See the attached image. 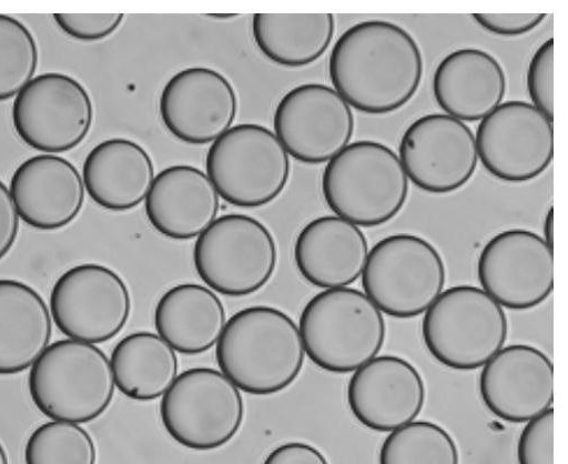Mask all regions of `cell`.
<instances>
[{
    "label": "cell",
    "mask_w": 568,
    "mask_h": 464,
    "mask_svg": "<svg viewBox=\"0 0 568 464\" xmlns=\"http://www.w3.org/2000/svg\"><path fill=\"white\" fill-rule=\"evenodd\" d=\"M329 75L335 90L356 110L385 115L407 105L424 77V58L414 37L387 21H366L336 42Z\"/></svg>",
    "instance_id": "6da1fadb"
},
{
    "label": "cell",
    "mask_w": 568,
    "mask_h": 464,
    "mask_svg": "<svg viewBox=\"0 0 568 464\" xmlns=\"http://www.w3.org/2000/svg\"><path fill=\"white\" fill-rule=\"evenodd\" d=\"M221 372L252 395L280 393L300 377L306 360L302 333L286 313L253 306L234 314L216 345Z\"/></svg>",
    "instance_id": "7a4b0ae2"
},
{
    "label": "cell",
    "mask_w": 568,
    "mask_h": 464,
    "mask_svg": "<svg viewBox=\"0 0 568 464\" xmlns=\"http://www.w3.org/2000/svg\"><path fill=\"white\" fill-rule=\"evenodd\" d=\"M323 193L338 216L358 226L388 223L404 209L409 179L397 153L371 140L351 143L331 160L323 174Z\"/></svg>",
    "instance_id": "3957f363"
},
{
    "label": "cell",
    "mask_w": 568,
    "mask_h": 464,
    "mask_svg": "<svg viewBox=\"0 0 568 464\" xmlns=\"http://www.w3.org/2000/svg\"><path fill=\"white\" fill-rule=\"evenodd\" d=\"M300 330L310 359L336 374L356 372L376 359L387 334L382 311L365 293L349 288L312 299Z\"/></svg>",
    "instance_id": "277c9868"
},
{
    "label": "cell",
    "mask_w": 568,
    "mask_h": 464,
    "mask_svg": "<svg viewBox=\"0 0 568 464\" xmlns=\"http://www.w3.org/2000/svg\"><path fill=\"white\" fill-rule=\"evenodd\" d=\"M115 386L106 354L75 340L50 345L32 366L29 379L32 400L45 416L75 424L103 415L113 401Z\"/></svg>",
    "instance_id": "5b68a950"
},
{
    "label": "cell",
    "mask_w": 568,
    "mask_h": 464,
    "mask_svg": "<svg viewBox=\"0 0 568 464\" xmlns=\"http://www.w3.org/2000/svg\"><path fill=\"white\" fill-rule=\"evenodd\" d=\"M507 336L505 311L475 286H456L442 293L423 321L429 353L457 371L485 366L503 349Z\"/></svg>",
    "instance_id": "8992f818"
},
{
    "label": "cell",
    "mask_w": 568,
    "mask_h": 464,
    "mask_svg": "<svg viewBox=\"0 0 568 464\" xmlns=\"http://www.w3.org/2000/svg\"><path fill=\"white\" fill-rule=\"evenodd\" d=\"M206 172L223 200L253 209L267 205L282 194L290 182L292 162L270 129L244 123L212 143Z\"/></svg>",
    "instance_id": "52a82bcc"
},
{
    "label": "cell",
    "mask_w": 568,
    "mask_h": 464,
    "mask_svg": "<svg viewBox=\"0 0 568 464\" xmlns=\"http://www.w3.org/2000/svg\"><path fill=\"white\" fill-rule=\"evenodd\" d=\"M193 263L210 290L243 297L262 290L277 265V248L260 220L241 213L224 214L199 236Z\"/></svg>",
    "instance_id": "ba28073f"
},
{
    "label": "cell",
    "mask_w": 568,
    "mask_h": 464,
    "mask_svg": "<svg viewBox=\"0 0 568 464\" xmlns=\"http://www.w3.org/2000/svg\"><path fill=\"white\" fill-rule=\"evenodd\" d=\"M445 262L420 236L397 234L369 252L363 273L366 295L388 316L407 320L426 313L444 292Z\"/></svg>",
    "instance_id": "9c48e42d"
},
{
    "label": "cell",
    "mask_w": 568,
    "mask_h": 464,
    "mask_svg": "<svg viewBox=\"0 0 568 464\" xmlns=\"http://www.w3.org/2000/svg\"><path fill=\"white\" fill-rule=\"evenodd\" d=\"M161 420L168 434L194 451L227 444L244 421V401L237 386L222 372L194 367L178 376L163 395Z\"/></svg>",
    "instance_id": "30bf717a"
},
{
    "label": "cell",
    "mask_w": 568,
    "mask_h": 464,
    "mask_svg": "<svg viewBox=\"0 0 568 464\" xmlns=\"http://www.w3.org/2000/svg\"><path fill=\"white\" fill-rule=\"evenodd\" d=\"M132 310L130 290L113 270L83 264L64 273L51 294L59 330L71 340L102 344L118 336Z\"/></svg>",
    "instance_id": "8fae6325"
},
{
    "label": "cell",
    "mask_w": 568,
    "mask_h": 464,
    "mask_svg": "<svg viewBox=\"0 0 568 464\" xmlns=\"http://www.w3.org/2000/svg\"><path fill=\"white\" fill-rule=\"evenodd\" d=\"M94 107L88 90L74 78L47 73L33 79L17 97L13 122L19 137L45 153H64L89 135Z\"/></svg>",
    "instance_id": "7c38bea8"
},
{
    "label": "cell",
    "mask_w": 568,
    "mask_h": 464,
    "mask_svg": "<svg viewBox=\"0 0 568 464\" xmlns=\"http://www.w3.org/2000/svg\"><path fill=\"white\" fill-rule=\"evenodd\" d=\"M273 125L288 154L316 165L329 162L349 145L356 119L352 107L335 89L310 83L281 99Z\"/></svg>",
    "instance_id": "4fadbf2b"
},
{
    "label": "cell",
    "mask_w": 568,
    "mask_h": 464,
    "mask_svg": "<svg viewBox=\"0 0 568 464\" xmlns=\"http://www.w3.org/2000/svg\"><path fill=\"white\" fill-rule=\"evenodd\" d=\"M475 139L486 171L505 182L531 181L554 158L552 121L525 101L497 107L480 121Z\"/></svg>",
    "instance_id": "5bb4252c"
},
{
    "label": "cell",
    "mask_w": 568,
    "mask_h": 464,
    "mask_svg": "<svg viewBox=\"0 0 568 464\" xmlns=\"http://www.w3.org/2000/svg\"><path fill=\"white\" fill-rule=\"evenodd\" d=\"M477 274L483 291L501 307L535 309L554 290L552 249L532 231H501L481 251Z\"/></svg>",
    "instance_id": "9a60e30c"
},
{
    "label": "cell",
    "mask_w": 568,
    "mask_h": 464,
    "mask_svg": "<svg viewBox=\"0 0 568 464\" xmlns=\"http://www.w3.org/2000/svg\"><path fill=\"white\" fill-rule=\"evenodd\" d=\"M399 153L408 179L433 194L458 191L470 181L478 165L473 130L442 113L413 122L403 134Z\"/></svg>",
    "instance_id": "2e32d148"
},
{
    "label": "cell",
    "mask_w": 568,
    "mask_h": 464,
    "mask_svg": "<svg viewBox=\"0 0 568 464\" xmlns=\"http://www.w3.org/2000/svg\"><path fill=\"white\" fill-rule=\"evenodd\" d=\"M164 127L190 145L216 141L231 129L237 95L231 82L209 68H190L173 75L160 98Z\"/></svg>",
    "instance_id": "e0dca14e"
},
{
    "label": "cell",
    "mask_w": 568,
    "mask_h": 464,
    "mask_svg": "<svg viewBox=\"0 0 568 464\" xmlns=\"http://www.w3.org/2000/svg\"><path fill=\"white\" fill-rule=\"evenodd\" d=\"M480 395L487 408L509 423H526L551 408L554 366L529 345L501 349L480 374Z\"/></svg>",
    "instance_id": "ac0fdd59"
},
{
    "label": "cell",
    "mask_w": 568,
    "mask_h": 464,
    "mask_svg": "<svg viewBox=\"0 0 568 464\" xmlns=\"http://www.w3.org/2000/svg\"><path fill=\"white\" fill-rule=\"evenodd\" d=\"M426 403L419 371L399 356H378L355 372L348 404L355 417L377 432H393L412 422Z\"/></svg>",
    "instance_id": "d6986e66"
},
{
    "label": "cell",
    "mask_w": 568,
    "mask_h": 464,
    "mask_svg": "<svg viewBox=\"0 0 568 464\" xmlns=\"http://www.w3.org/2000/svg\"><path fill=\"white\" fill-rule=\"evenodd\" d=\"M11 193L20 218L44 231L71 224L85 202V185L78 168L51 154L23 162L12 178Z\"/></svg>",
    "instance_id": "ffe728a7"
},
{
    "label": "cell",
    "mask_w": 568,
    "mask_h": 464,
    "mask_svg": "<svg viewBox=\"0 0 568 464\" xmlns=\"http://www.w3.org/2000/svg\"><path fill=\"white\" fill-rule=\"evenodd\" d=\"M220 195L199 168L186 164L162 170L145 199L151 225L173 241L199 238L216 220Z\"/></svg>",
    "instance_id": "44dd1931"
},
{
    "label": "cell",
    "mask_w": 568,
    "mask_h": 464,
    "mask_svg": "<svg viewBox=\"0 0 568 464\" xmlns=\"http://www.w3.org/2000/svg\"><path fill=\"white\" fill-rule=\"evenodd\" d=\"M369 246L364 231L338 215H324L301 231L295 262L312 285L335 290L356 283L365 271Z\"/></svg>",
    "instance_id": "7402d4cb"
},
{
    "label": "cell",
    "mask_w": 568,
    "mask_h": 464,
    "mask_svg": "<svg viewBox=\"0 0 568 464\" xmlns=\"http://www.w3.org/2000/svg\"><path fill=\"white\" fill-rule=\"evenodd\" d=\"M506 92L507 77L500 62L479 49L449 53L433 78L439 108L463 122L481 121L501 104Z\"/></svg>",
    "instance_id": "603a6c76"
},
{
    "label": "cell",
    "mask_w": 568,
    "mask_h": 464,
    "mask_svg": "<svg viewBox=\"0 0 568 464\" xmlns=\"http://www.w3.org/2000/svg\"><path fill=\"white\" fill-rule=\"evenodd\" d=\"M155 179L149 152L135 141L115 138L101 142L87 157L83 181L101 208L124 212L140 205Z\"/></svg>",
    "instance_id": "cb8c5ba5"
},
{
    "label": "cell",
    "mask_w": 568,
    "mask_h": 464,
    "mask_svg": "<svg viewBox=\"0 0 568 464\" xmlns=\"http://www.w3.org/2000/svg\"><path fill=\"white\" fill-rule=\"evenodd\" d=\"M52 335V316L43 297L22 282L0 280V375L32 367Z\"/></svg>",
    "instance_id": "d4e9b609"
},
{
    "label": "cell",
    "mask_w": 568,
    "mask_h": 464,
    "mask_svg": "<svg viewBox=\"0 0 568 464\" xmlns=\"http://www.w3.org/2000/svg\"><path fill=\"white\" fill-rule=\"evenodd\" d=\"M154 323L159 336L175 352L199 355L219 342L226 325V313L210 289L181 284L160 299Z\"/></svg>",
    "instance_id": "484cf974"
},
{
    "label": "cell",
    "mask_w": 568,
    "mask_h": 464,
    "mask_svg": "<svg viewBox=\"0 0 568 464\" xmlns=\"http://www.w3.org/2000/svg\"><path fill=\"white\" fill-rule=\"evenodd\" d=\"M252 32L266 59L298 69L325 56L335 38L336 19L334 14H255Z\"/></svg>",
    "instance_id": "4316f807"
},
{
    "label": "cell",
    "mask_w": 568,
    "mask_h": 464,
    "mask_svg": "<svg viewBox=\"0 0 568 464\" xmlns=\"http://www.w3.org/2000/svg\"><path fill=\"white\" fill-rule=\"evenodd\" d=\"M111 365L118 389L140 402L160 399L179 376L175 351L150 332L124 337L113 350Z\"/></svg>",
    "instance_id": "83f0119b"
},
{
    "label": "cell",
    "mask_w": 568,
    "mask_h": 464,
    "mask_svg": "<svg viewBox=\"0 0 568 464\" xmlns=\"http://www.w3.org/2000/svg\"><path fill=\"white\" fill-rule=\"evenodd\" d=\"M379 464H460L456 441L443 426L414 421L385 440Z\"/></svg>",
    "instance_id": "f1b7e54d"
},
{
    "label": "cell",
    "mask_w": 568,
    "mask_h": 464,
    "mask_svg": "<svg viewBox=\"0 0 568 464\" xmlns=\"http://www.w3.org/2000/svg\"><path fill=\"white\" fill-rule=\"evenodd\" d=\"M27 464H97L98 448L81 425L53 421L37 428L26 448Z\"/></svg>",
    "instance_id": "f546056e"
},
{
    "label": "cell",
    "mask_w": 568,
    "mask_h": 464,
    "mask_svg": "<svg viewBox=\"0 0 568 464\" xmlns=\"http://www.w3.org/2000/svg\"><path fill=\"white\" fill-rule=\"evenodd\" d=\"M38 67L39 48L31 31L19 20L0 14V102L18 97Z\"/></svg>",
    "instance_id": "4dcf8cb0"
},
{
    "label": "cell",
    "mask_w": 568,
    "mask_h": 464,
    "mask_svg": "<svg viewBox=\"0 0 568 464\" xmlns=\"http://www.w3.org/2000/svg\"><path fill=\"white\" fill-rule=\"evenodd\" d=\"M552 63L554 40L549 39L534 53L527 72V89L531 104L550 121L554 120Z\"/></svg>",
    "instance_id": "1f68e13d"
},
{
    "label": "cell",
    "mask_w": 568,
    "mask_h": 464,
    "mask_svg": "<svg viewBox=\"0 0 568 464\" xmlns=\"http://www.w3.org/2000/svg\"><path fill=\"white\" fill-rule=\"evenodd\" d=\"M554 410L527 422L517 446L519 464H552Z\"/></svg>",
    "instance_id": "d6a6232c"
},
{
    "label": "cell",
    "mask_w": 568,
    "mask_h": 464,
    "mask_svg": "<svg viewBox=\"0 0 568 464\" xmlns=\"http://www.w3.org/2000/svg\"><path fill=\"white\" fill-rule=\"evenodd\" d=\"M54 20L70 38L82 42H99L119 30L124 14H55Z\"/></svg>",
    "instance_id": "836d02e7"
},
{
    "label": "cell",
    "mask_w": 568,
    "mask_h": 464,
    "mask_svg": "<svg viewBox=\"0 0 568 464\" xmlns=\"http://www.w3.org/2000/svg\"><path fill=\"white\" fill-rule=\"evenodd\" d=\"M547 14H474L476 23L485 31L503 38H518L536 30Z\"/></svg>",
    "instance_id": "e575fe53"
},
{
    "label": "cell",
    "mask_w": 568,
    "mask_h": 464,
    "mask_svg": "<svg viewBox=\"0 0 568 464\" xmlns=\"http://www.w3.org/2000/svg\"><path fill=\"white\" fill-rule=\"evenodd\" d=\"M19 231L20 215L12 193L0 180V261L4 260L14 248Z\"/></svg>",
    "instance_id": "d590c367"
},
{
    "label": "cell",
    "mask_w": 568,
    "mask_h": 464,
    "mask_svg": "<svg viewBox=\"0 0 568 464\" xmlns=\"http://www.w3.org/2000/svg\"><path fill=\"white\" fill-rule=\"evenodd\" d=\"M263 464H331L325 454L308 443L290 442L275 447Z\"/></svg>",
    "instance_id": "8d00e7d4"
},
{
    "label": "cell",
    "mask_w": 568,
    "mask_h": 464,
    "mask_svg": "<svg viewBox=\"0 0 568 464\" xmlns=\"http://www.w3.org/2000/svg\"><path fill=\"white\" fill-rule=\"evenodd\" d=\"M552 214L554 210L550 208L546 214L544 223V241L550 249H552Z\"/></svg>",
    "instance_id": "74e56055"
},
{
    "label": "cell",
    "mask_w": 568,
    "mask_h": 464,
    "mask_svg": "<svg viewBox=\"0 0 568 464\" xmlns=\"http://www.w3.org/2000/svg\"><path fill=\"white\" fill-rule=\"evenodd\" d=\"M0 464H10L7 450L2 443H0Z\"/></svg>",
    "instance_id": "f35d334b"
}]
</instances>
